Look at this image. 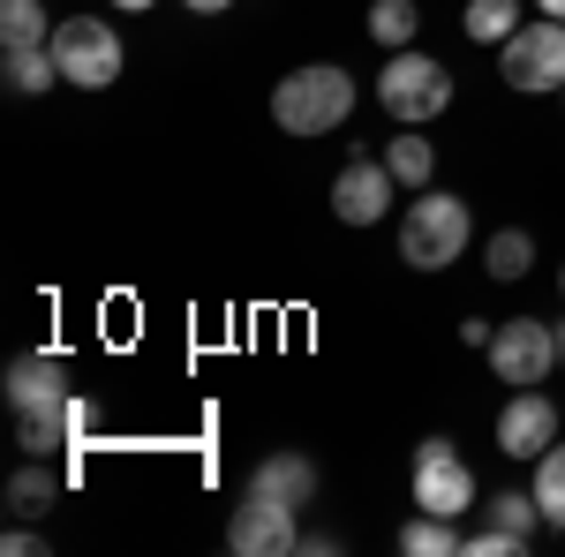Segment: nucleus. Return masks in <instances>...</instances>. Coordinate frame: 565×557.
Segmentation results:
<instances>
[{"label": "nucleus", "mask_w": 565, "mask_h": 557, "mask_svg": "<svg viewBox=\"0 0 565 557\" xmlns=\"http://www.w3.org/2000/svg\"><path fill=\"white\" fill-rule=\"evenodd\" d=\"M423 31V8L415 0H370V39L385 45V53H407Z\"/></svg>", "instance_id": "nucleus-20"}, {"label": "nucleus", "mask_w": 565, "mask_h": 557, "mask_svg": "<svg viewBox=\"0 0 565 557\" xmlns=\"http://www.w3.org/2000/svg\"><path fill=\"white\" fill-rule=\"evenodd\" d=\"M53 61H61V84L76 90H106L121 84V31L114 23H98V15H68V23H53Z\"/></svg>", "instance_id": "nucleus-4"}, {"label": "nucleus", "mask_w": 565, "mask_h": 557, "mask_svg": "<svg viewBox=\"0 0 565 557\" xmlns=\"http://www.w3.org/2000/svg\"><path fill=\"white\" fill-rule=\"evenodd\" d=\"M558 98H565V90H558Z\"/></svg>", "instance_id": "nucleus-32"}, {"label": "nucleus", "mask_w": 565, "mask_h": 557, "mask_svg": "<svg viewBox=\"0 0 565 557\" xmlns=\"http://www.w3.org/2000/svg\"><path fill=\"white\" fill-rule=\"evenodd\" d=\"M551 444H558V407H551L535 385L513 392L505 415H498V452H505V460H543Z\"/></svg>", "instance_id": "nucleus-9"}, {"label": "nucleus", "mask_w": 565, "mask_h": 557, "mask_svg": "<svg viewBox=\"0 0 565 557\" xmlns=\"http://www.w3.org/2000/svg\"><path fill=\"white\" fill-rule=\"evenodd\" d=\"M482 354H490V377H498V385L527 392V385H543V377L558 369V332H551L543 317H505Z\"/></svg>", "instance_id": "nucleus-6"}, {"label": "nucleus", "mask_w": 565, "mask_h": 557, "mask_svg": "<svg viewBox=\"0 0 565 557\" xmlns=\"http://www.w3.org/2000/svg\"><path fill=\"white\" fill-rule=\"evenodd\" d=\"M535 519H543L535 490H498V497H490V527H505V535H521V543H535Z\"/></svg>", "instance_id": "nucleus-22"}, {"label": "nucleus", "mask_w": 565, "mask_h": 557, "mask_svg": "<svg viewBox=\"0 0 565 557\" xmlns=\"http://www.w3.org/2000/svg\"><path fill=\"white\" fill-rule=\"evenodd\" d=\"M0 45H8V53H15V45H53L45 0H0Z\"/></svg>", "instance_id": "nucleus-21"}, {"label": "nucleus", "mask_w": 565, "mask_h": 557, "mask_svg": "<svg viewBox=\"0 0 565 557\" xmlns=\"http://www.w3.org/2000/svg\"><path fill=\"white\" fill-rule=\"evenodd\" d=\"M226 550H242V557L302 550V535H295V513H287V505H271V497H242V505H234V519H226Z\"/></svg>", "instance_id": "nucleus-10"}, {"label": "nucleus", "mask_w": 565, "mask_h": 557, "mask_svg": "<svg viewBox=\"0 0 565 557\" xmlns=\"http://www.w3.org/2000/svg\"><path fill=\"white\" fill-rule=\"evenodd\" d=\"M53 399H68V362L61 354H15L8 362V407L23 415V407H53Z\"/></svg>", "instance_id": "nucleus-13"}, {"label": "nucleus", "mask_w": 565, "mask_h": 557, "mask_svg": "<svg viewBox=\"0 0 565 557\" xmlns=\"http://www.w3.org/2000/svg\"><path fill=\"white\" fill-rule=\"evenodd\" d=\"M0 550H8V557H31V550H45V535H31V527H8V535H0Z\"/></svg>", "instance_id": "nucleus-25"}, {"label": "nucleus", "mask_w": 565, "mask_h": 557, "mask_svg": "<svg viewBox=\"0 0 565 557\" xmlns=\"http://www.w3.org/2000/svg\"><path fill=\"white\" fill-rule=\"evenodd\" d=\"M249 497H271V505L302 513L309 497H317V460H302V452H271V460H257V474H249Z\"/></svg>", "instance_id": "nucleus-12"}, {"label": "nucleus", "mask_w": 565, "mask_h": 557, "mask_svg": "<svg viewBox=\"0 0 565 557\" xmlns=\"http://www.w3.org/2000/svg\"><path fill=\"white\" fill-rule=\"evenodd\" d=\"M535 8H543V15H558V23H565V0H535Z\"/></svg>", "instance_id": "nucleus-28"}, {"label": "nucleus", "mask_w": 565, "mask_h": 557, "mask_svg": "<svg viewBox=\"0 0 565 557\" xmlns=\"http://www.w3.org/2000/svg\"><path fill=\"white\" fill-rule=\"evenodd\" d=\"M490 332H498V324H482V317H460V340H468V346H490Z\"/></svg>", "instance_id": "nucleus-26"}, {"label": "nucleus", "mask_w": 565, "mask_h": 557, "mask_svg": "<svg viewBox=\"0 0 565 557\" xmlns=\"http://www.w3.org/2000/svg\"><path fill=\"white\" fill-rule=\"evenodd\" d=\"M468 550H476V557H521L527 543H521V535H505V527H482V535H468Z\"/></svg>", "instance_id": "nucleus-24"}, {"label": "nucleus", "mask_w": 565, "mask_h": 557, "mask_svg": "<svg viewBox=\"0 0 565 557\" xmlns=\"http://www.w3.org/2000/svg\"><path fill=\"white\" fill-rule=\"evenodd\" d=\"M558 294H565V271H558Z\"/></svg>", "instance_id": "nucleus-31"}, {"label": "nucleus", "mask_w": 565, "mask_h": 557, "mask_svg": "<svg viewBox=\"0 0 565 557\" xmlns=\"http://www.w3.org/2000/svg\"><path fill=\"white\" fill-rule=\"evenodd\" d=\"M53 505H61V474L45 468V460H31V468L8 474V513L15 519H45Z\"/></svg>", "instance_id": "nucleus-14"}, {"label": "nucleus", "mask_w": 565, "mask_h": 557, "mask_svg": "<svg viewBox=\"0 0 565 557\" xmlns=\"http://www.w3.org/2000/svg\"><path fill=\"white\" fill-rule=\"evenodd\" d=\"M348 114H354V76L332 68V61L287 68L271 84V121L287 136H332V129H348Z\"/></svg>", "instance_id": "nucleus-1"}, {"label": "nucleus", "mask_w": 565, "mask_h": 557, "mask_svg": "<svg viewBox=\"0 0 565 557\" xmlns=\"http://www.w3.org/2000/svg\"><path fill=\"white\" fill-rule=\"evenodd\" d=\"M392 167L385 159H348L340 167V181H332V212L348 218V226H377V218L392 212Z\"/></svg>", "instance_id": "nucleus-11"}, {"label": "nucleus", "mask_w": 565, "mask_h": 557, "mask_svg": "<svg viewBox=\"0 0 565 557\" xmlns=\"http://www.w3.org/2000/svg\"><path fill=\"white\" fill-rule=\"evenodd\" d=\"M527 264H535V234H527V226H498V234L482 242V271L505 279V287L527 279Z\"/></svg>", "instance_id": "nucleus-16"}, {"label": "nucleus", "mask_w": 565, "mask_h": 557, "mask_svg": "<svg viewBox=\"0 0 565 557\" xmlns=\"http://www.w3.org/2000/svg\"><path fill=\"white\" fill-rule=\"evenodd\" d=\"M114 8H129V15H136V8H151V0H114Z\"/></svg>", "instance_id": "nucleus-29"}, {"label": "nucleus", "mask_w": 565, "mask_h": 557, "mask_svg": "<svg viewBox=\"0 0 565 557\" xmlns=\"http://www.w3.org/2000/svg\"><path fill=\"white\" fill-rule=\"evenodd\" d=\"M377 106H385L399 129H423V121H437L452 106V68L407 45V53H392L385 76H377Z\"/></svg>", "instance_id": "nucleus-3"}, {"label": "nucleus", "mask_w": 565, "mask_h": 557, "mask_svg": "<svg viewBox=\"0 0 565 557\" xmlns=\"http://www.w3.org/2000/svg\"><path fill=\"white\" fill-rule=\"evenodd\" d=\"M15 422H23L15 444H23L31 460H45V452H84L90 444V399L68 392V399H53V407H23Z\"/></svg>", "instance_id": "nucleus-8"}, {"label": "nucleus", "mask_w": 565, "mask_h": 557, "mask_svg": "<svg viewBox=\"0 0 565 557\" xmlns=\"http://www.w3.org/2000/svg\"><path fill=\"white\" fill-rule=\"evenodd\" d=\"M468 234H476L468 196L415 189V204H407V218H399V264H407V271H445V264H460Z\"/></svg>", "instance_id": "nucleus-2"}, {"label": "nucleus", "mask_w": 565, "mask_h": 557, "mask_svg": "<svg viewBox=\"0 0 565 557\" xmlns=\"http://www.w3.org/2000/svg\"><path fill=\"white\" fill-rule=\"evenodd\" d=\"M460 31L476 45H505L521 31V0H468V8H460Z\"/></svg>", "instance_id": "nucleus-19"}, {"label": "nucleus", "mask_w": 565, "mask_h": 557, "mask_svg": "<svg viewBox=\"0 0 565 557\" xmlns=\"http://www.w3.org/2000/svg\"><path fill=\"white\" fill-rule=\"evenodd\" d=\"M181 8H196V15H218V8H234V0H181Z\"/></svg>", "instance_id": "nucleus-27"}, {"label": "nucleus", "mask_w": 565, "mask_h": 557, "mask_svg": "<svg viewBox=\"0 0 565 557\" xmlns=\"http://www.w3.org/2000/svg\"><path fill=\"white\" fill-rule=\"evenodd\" d=\"M0 84L15 90V98H39V90L61 84V61H53V45H15L8 61H0Z\"/></svg>", "instance_id": "nucleus-15"}, {"label": "nucleus", "mask_w": 565, "mask_h": 557, "mask_svg": "<svg viewBox=\"0 0 565 557\" xmlns=\"http://www.w3.org/2000/svg\"><path fill=\"white\" fill-rule=\"evenodd\" d=\"M415 505L445 513V519H460L476 505V468L452 452V437H423V452H415Z\"/></svg>", "instance_id": "nucleus-7"}, {"label": "nucleus", "mask_w": 565, "mask_h": 557, "mask_svg": "<svg viewBox=\"0 0 565 557\" xmlns=\"http://www.w3.org/2000/svg\"><path fill=\"white\" fill-rule=\"evenodd\" d=\"M535 505L551 527H565V444H551L543 460H535Z\"/></svg>", "instance_id": "nucleus-23"}, {"label": "nucleus", "mask_w": 565, "mask_h": 557, "mask_svg": "<svg viewBox=\"0 0 565 557\" xmlns=\"http://www.w3.org/2000/svg\"><path fill=\"white\" fill-rule=\"evenodd\" d=\"M385 167H392V181H399V189H430V173H437L430 136H423V129H399L385 143Z\"/></svg>", "instance_id": "nucleus-17"}, {"label": "nucleus", "mask_w": 565, "mask_h": 557, "mask_svg": "<svg viewBox=\"0 0 565 557\" xmlns=\"http://www.w3.org/2000/svg\"><path fill=\"white\" fill-rule=\"evenodd\" d=\"M551 332H558V362H565V324H551Z\"/></svg>", "instance_id": "nucleus-30"}, {"label": "nucleus", "mask_w": 565, "mask_h": 557, "mask_svg": "<svg viewBox=\"0 0 565 557\" xmlns=\"http://www.w3.org/2000/svg\"><path fill=\"white\" fill-rule=\"evenodd\" d=\"M498 76L527 98H543V90H565V23L558 15H543V23H521L513 39L498 45Z\"/></svg>", "instance_id": "nucleus-5"}, {"label": "nucleus", "mask_w": 565, "mask_h": 557, "mask_svg": "<svg viewBox=\"0 0 565 557\" xmlns=\"http://www.w3.org/2000/svg\"><path fill=\"white\" fill-rule=\"evenodd\" d=\"M399 550H407V557H460V550H468V535H460L445 513H415L407 527H399Z\"/></svg>", "instance_id": "nucleus-18"}]
</instances>
